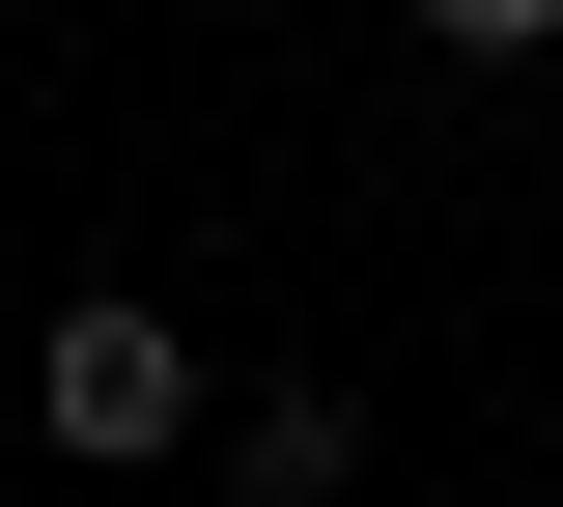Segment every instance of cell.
I'll list each match as a JSON object with an SVG mask.
<instances>
[{
  "instance_id": "1",
  "label": "cell",
  "mask_w": 563,
  "mask_h": 507,
  "mask_svg": "<svg viewBox=\"0 0 563 507\" xmlns=\"http://www.w3.org/2000/svg\"><path fill=\"white\" fill-rule=\"evenodd\" d=\"M29 423H57L85 480H141V451H198L225 395H198V339H169L141 283H57V339H29Z\"/></svg>"
},
{
  "instance_id": "2",
  "label": "cell",
  "mask_w": 563,
  "mask_h": 507,
  "mask_svg": "<svg viewBox=\"0 0 563 507\" xmlns=\"http://www.w3.org/2000/svg\"><path fill=\"white\" fill-rule=\"evenodd\" d=\"M225 480H254V507H339V480H366V395H310V366L225 395Z\"/></svg>"
},
{
  "instance_id": "3",
  "label": "cell",
  "mask_w": 563,
  "mask_h": 507,
  "mask_svg": "<svg viewBox=\"0 0 563 507\" xmlns=\"http://www.w3.org/2000/svg\"><path fill=\"white\" fill-rule=\"evenodd\" d=\"M422 29H451V57H536V29H563V0H422Z\"/></svg>"
}]
</instances>
